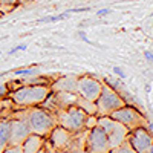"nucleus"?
Instances as JSON below:
<instances>
[{
	"mask_svg": "<svg viewBox=\"0 0 153 153\" xmlns=\"http://www.w3.org/2000/svg\"><path fill=\"white\" fill-rule=\"evenodd\" d=\"M19 112L25 118V121L28 123L31 133H35L38 136L48 138L51 135V132L54 130V127L57 126L55 113H52L51 110H48L42 106L19 109Z\"/></svg>",
	"mask_w": 153,
	"mask_h": 153,
	"instance_id": "1",
	"label": "nucleus"
},
{
	"mask_svg": "<svg viewBox=\"0 0 153 153\" xmlns=\"http://www.w3.org/2000/svg\"><path fill=\"white\" fill-rule=\"evenodd\" d=\"M51 94L49 84H23L14 91H11L8 98L19 109H28L42 106L46 97Z\"/></svg>",
	"mask_w": 153,
	"mask_h": 153,
	"instance_id": "2",
	"label": "nucleus"
},
{
	"mask_svg": "<svg viewBox=\"0 0 153 153\" xmlns=\"http://www.w3.org/2000/svg\"><path fill=\"white\" fill-rule=\"evenodd\" d=\"M89 115L78 106H69L66 109H61L55 113L57 126H61L63 129L69 130L71 133H78L86 129V121Z\"/></svg>",
	"mask_w": 153,
	"mask_h": 153,
	"instance_id": "3",
	"label": "nucleus"
},
{
	"mask_svg": "<svg viewBox=\"0 0 153 153\" xmlns=\"http://www.w3.org/2000/svg\"><path fill=\"white\" fill-rule=\"evenodd\" d=\"M126 100L115 91V87L112 84L103 81V87H101V94L95 101V107H97V117H109L112 112L117 109L126 106Z\"/></svg>",
	"mask_w": 153,
	"mask_h": 153,
	"instance_id": "4",
	"label": "nucleus"
},
{
	"mask_svg": "<svg viewBox=\"0 0 153 153\" xmlns=\"http://www.w3.org/2000/svg\"><path fill=\"white\" fill-rule=\"evenodd\" d=\"M109 117L113 118V120H117V121L121 123L123 126H126L129 132H132V130H135V129H139V127H144V129L152 130L150 121H149L138 109H135V107H132V106H129V104H126V106L117 109L115 112H112Z\"/></svg>",
	"mask_w": 153,
	"mask_h": 153,
	"instance_id": "5",
	"label": "nucleus"
},
{
	"mask_svg": "<svg viewBox=\"0 0 153 153\" xmlns=\"http://www.w3.org/2000/svg\"><path fill=\"white\" fill-rule=\"evenodd\" d=\"M97 124L104 130V133L109 139L110 149L118 147L120 144H123L126 141L127 136H129L127 127L123 126L121 123H118L117 120L110 118V117H97Z\"/></svg>",
	"mask_w": 153,
	"mask_h": 153,
	"instance_id": "6",
	"label": "nucleus"
},
{
	"mask_svg": "<svg viewBox=\"0 0 153 153\" xmlns=\"http://www.w3.org/2000/svg\"><path fill=\"white\" fill-rule=\"evenodd\" d=\"M31 135L29 126L25 121V118L20 115L19 109L14 110L9 117V143L8 146H22L23 141Z\"/></svg>",
	"mask_w": 153,
	"mask_h": 153,
	"instance_id": "7",
	"label": "nucleus"
},
{
	"mask_svg": "<svg viewBox=\"0 0 153 153\" xmlns=\"http://www.w3.org/2000/svg\"><path fill=\"white\" fill-rule=\"evenodd\" d=\"M84 149L89 153H109L110 152L109 139H107L104 130L101 129L98 124L95 127H92V129L87 130Z\"/></svg>",
	"mask_w": 153,
	"mask_h": 153,
	"instance_id": "8",
	"label": "nucleus"
},
{
	"mask_svg": "<svg viewBox=\"0 0 153 153\" xmlns=\"http://www.w3.org/2000/svg\"><path fill=\"white\" fill-rule=\"evenodd\" d=\"M101 87H103V81L101 80L94 78L91 75H83V76L76 78V91L75 92L81 98L95 103L97 98L101 94Z\"/></svg>",
	"mask_w": 153,
	"mask_h": 153,
	"instance_id": "9",
	"label": "nucleus"
},
{
	"mask_svg": "<svg viewBox=\"0 0 153 153\" xmlns=\"http://www.w3.org/2000/svg\"><path fill=\"white\" fill-rule=\"evenodd\" d=\"M127 141L136 153H153V138L152 130L149 129L139 127V129L129 132Z\"/></svg>",
	"mask_w": 153,
	"mask_h": 153,
	"instance_id": "10",
	"label": "nucleus"
},
{
	"mask_svg": "<svg viewBox=\"0 0 153 153\" xmlns=\"http://www.w3.org/2000/svg\"><path fill=\"white\" fill-rule=\"evenodd\" d=\"M76 78L78 76H74V75H66V76H61L58 78L55 83L49 84L51 91L52 92H72L76 94Z\"/></svg>",
	"mask_w": 153,
	"mask_h": 153,
	"instance_id": "11",
	"label": "nucleus"
},
{
	"mask_svg": "<svg viewBox=\"0 0 153 153\" xmlns=\"http://www.w3.org/2000/svg\"><path fill=\"white\" fill-rule=\"evenodd\" d=\"M46 141V138L43 136H38L35 133H31L26 139L23 141L22 147V153H38L43 149V144Z\"/></svg>",
	"mask_w": 153,
	"mask_h": 153,
	"instance_id": "12",
	"label": "nucleus"
},
{
	"mask_svg": "<svg viewBox=\"0 0 153 153\" xmlns=\"http://www.w3.org/2000/svg\"><path fill=\"white\" fill-rule=\"evenodd\" d=\"M9 143V118H0V153L8 147Z\"/></svg>",
	"mask_w": 153,
	"mask_h": 153,
	"instance_id": "13",
	"label": "nucleus"
},
{
	"mask_svg": "<svg viewBox=\"0 0 153 153\" xmlns=\"http://www.w3.org/2000/svg\"><path fill=\"white\" fill-rule=\"evenodd\" d=\"M109 153H136L133 149H132V146L129 144V141H126L123 143V144H120L118 147H115V149H110V152Z\"/></svg>",
	"mask_w": 153,
	"mask_h": 153,
	"instance_id": "14",
	"label": "nucleus"
},
{
	"mask_svg": "<svg viewBox=\"0 0 153 153\" xmlns=\"http://www.w3.org/2000/svg\"><path fill=\"white\" fill-rule=\"evenodd\" d=\"M19 5H0V14L5 16V14H9V12H12Z\"/></svg>",
	"mask_w": 153,
	"mask_h": 153,
	"instance_id": "15",
	"label": "nucleus"
},
{
	"mask_svg": "<svg viewBox=\"0 0 153 153\" xmlns=\"http://www.w3.org/2000/svg\"><path fill=\"white\" fill-rule=\"evenodd\" d=\"M9 95V87L8 84H0V100H3Z\"/></svg>",
	"mask_w": 153,
	"mask_h": 153,
	"instance_id": "16",
	"label": "nucleus"
},
{
	"mask_svg": "<svg viewBox=\"0 0 153 153\" xmlns=\"http://www.w3.org/2000/svg\"><path fill=\"white\" fill-rule=\"evenodd\" d=\"M3 153H22V147H20V146H14V147L8 146V147L3 150Z\"/></svg>",
	"mask_w": 153,
	"mask_h": 153,
	"instance_id": "17",
	"label": "nucleus"
},
{
	"mask_svg": "<svg viewBox=\"0 0 153 153\" xmlns=\"http://www.w3.org/2000/svg\"><path fill=\"white\" fill-rule=\"evenodd\" d=\"M0 5H19L17 0H0Z\"/></svg>",
	"mask_w": 153,
	"mask_h": 153,
	"instance_id": "18",
	"label": "nucleus"
},
{
	"mask_svg": "<svg viewBox=\"0 0 153 153\" xmlns=\"http://www.w3.org/2000/svg\"><path fill=\"white\" fill-rule=\"evenodd\" d=\"M144 55H146V58H147L149 61H152V51H150V49H149V51H146Z\"/></svg>",
	"mask_w": 153,
	"mask_h": 153,
	"instance_id": "19",
	"label": "nucleus"
},
{
	"mask_svg": "<svg viewBox=\"0 0 153 153\" xmlns=\"http://www.w3.org/2000/svg\"><path fill=\"white\" fill-rule=\"evenodd\" d=\"M32 0H17V3L19 5H25V3H31Z\"/></svg>",
	"mask_w": 153,
	"mask_h": 153,
	"instance_id": "20",
	"label": "nucleus"
},
{
	"mask_svg": "<svg viewBox=\"0 0 153 153\" xmlns=\"http://www.w3.org/2000/svg\"><path fill=\"white\" fill-rule=\"evenodd\" d=\"M107 12H109V9H103V11H100V12H98V16H106Z\"/></svg>",
	"mask_w": 153,
	"mask_h": 153,
	"instance_id": "21",
	"label": "nucleus"
},
{
	"mask_svg": "<svg viewBox=\"0 0 153 153\" xmlns=\"http://www.w3.org/2000/svg\"><path fill=\"white\" fill-rule=\"evenodd\" d=\"M115 72H117V74H120V76H124V72H123L121 69H118V68H115Z\"/></svg>",
	"mask_w": 153,
	"mask_h": 153,
	"instance_id": "22",
	"label": "nucleus"
},
{
	"mask_svg": "<svg viewBox=\"0 0 153 153\" xmlns=\"http://www.w3.org/2000/svg\"><path fill=\"white\" fill-rule=\"evenodd\" d=\"M74 153H89L86 149H80V150H76V152H74Z\"/></svg>",
	"mask_w": 153,
	"mask_h": 153,
	"instance_id": "23",
	"label": "nucleus"
},
{
	"mask_svg": "<svg viewBox=\"0 0 153 153\" xmlns=\"http://www.w3.org/2000/svg\"><path fill=\"white\" fill-rule=\"evenodd\" d=\"M38 153H45V152H43V149H42V150H40V152H38Z\"/></svg>",
	"mask_w": 153,
	"mask_h": 153,
	"instance_id": "24",
	"label": "nucleus"
},
{
	"mask_svg": "<svg viewBox=\"0 0 153 153\" xmlns=\"http://www.w3.org/2000/svg\"><path fill=\"white\" fill-rule=\"evenodd\" d=\"M0 17H2V14H0Z\"/></svg>",
	"mask_w": 153,
	"mask_h": 153,
	"instance_id": "25",
	"label": "nucleus"
}]
</instances>
